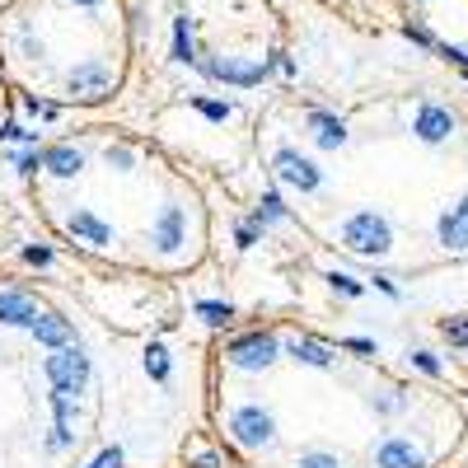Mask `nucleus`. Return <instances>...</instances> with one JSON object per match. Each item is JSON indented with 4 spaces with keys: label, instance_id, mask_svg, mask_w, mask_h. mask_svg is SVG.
<instances>
[{
    "label": "nucleus",
    "instance_id": "nucleus-1",
    "mask_svg": "<svg viewBox=\"0 0 468 468\" xmlns=\"http://www.w3.org/2000/svg\"><path fill=\"white\" fill-rule=\"evenodd\" d=\"M33 192L48 225L90 258L136 271H192L207 258V207L178 169L154 165L136 141H57L37 165Z\"/></svg>",
    "mask_w": 468,
    "mask_h": 468
}]
</instances>
